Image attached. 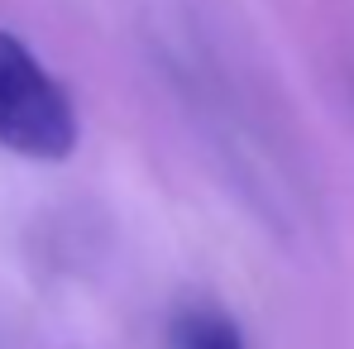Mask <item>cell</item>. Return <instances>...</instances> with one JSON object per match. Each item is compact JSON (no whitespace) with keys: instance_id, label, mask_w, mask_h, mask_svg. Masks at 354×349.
<instances>
[{"instance_id":"cell-1","label":"cell","mask_w":354,"mask_h":349,"mask_svg":"<svg viewBox=\"0 0 354 349\" xmlns=\"http://www.w3.org/2000/svg\"><path fill=\"white\" fill-rule=\"evenodd\" d=\"M0 144L34 163H62L77 149V111L62 82L0 29Z\"/></svg>"},{"instance_id":"cell-2","label":"cell","mask_w":354,"mask_h":349,"mask_svg":"<svg viewBox=\"0 0 354 349\" xmlns=\"http://www.w3.org/2000/svg\"><path fill=\"white\" fill-rule=\"evenodd\" d=\"M168 349H249V345H244V330H239L225 311L192 306V311H177L173 316Z\"/></svg>"}]
</instances>
